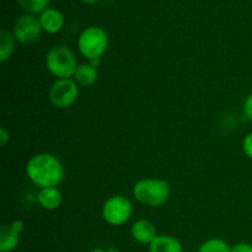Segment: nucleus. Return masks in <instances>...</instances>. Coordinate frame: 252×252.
Segmentation results:
<instances>
[{
	"mask_svg": "<svg viewBox=\"0 0 252 252\" xmlns=\"http://www.w3.org/2000/svg\"><path fill=\"white\" fill-rule=\"evenodd\" d=\"M20 6L27 12V14H42L47 9L49 0H17Z\"/></svg>",
	"mask_w": 252,
	"mask_h": 252,
	"instance_id": "16",
	"label": "nucleus"
},
{
	"mask_svg": "<svg viewBox=\"0 0 252 252\" xmlns=\"http://www.w3.org/2000/svg\"><path fill=\"white\" fill-rule=\"evenodd\" d=\"M26 175L39 189L57 187L64 179V167L61 160L48 153L36 154L27 161Z\"/></svg>",
	"mask_w": 252,
	"mask_h": 252,
	"instance_id": "1",
	"label": "nucleus"
},
{
	"mask_svg": "<svg viewBox=\"0 0 252 252\" xmlns=\"http://www.w3.org/2000/svg\"><path fill=\"white\" fill-rule=\"evenodd\" d=\"M243 108H244V113H245L246 117H248L249 120L252 122V94H250V95L245 98Z\"/></svg>",
	"mask_w": 252,
	"mask_h": 252,
	"instance_id": "18",
	"label": "nucleus"
},
{
	"mask_svg": "<svg viewBox=\"0 0 252 252\" xmlns=\"http://www.w3.org/2000/svg\"><path fill=\"white\" fill-rule=\"evenodd\" d=\"M37 202L42 208L47 211H54L62 206L63 196L57 187H46V189H39L37 193Z\"/></svg>",
	"mask_w": 252,
	"mask_h": 252,
	"instance_id": "11",
	"label": "nucleus"
},
{
	"mask_svg": "<svg viewBox=\"0 0 252 252\" xmlns=\"http://www.w3.org/2000/svg\"><path fill=\"white\" fill-rule=\"evenodd\" d=\"M107 252H118V250L115 248H110V249H107Z\"/></svg>",
	"mask_w": 252,
	"mask_h": 252,
	"instance_id": "23",
	"label": "nucleus"
},
{
	"mask_svg": "<svg viewBox=\"0 0 252 252\" xmlns=\"http://www.w3.org/2000/svg\"><path fill=\"white\" fill-rule=\"evenodd\" d=\"M73 78L74 81L80 86H91L96 83L98 78L97 68L90 63L80 64L76 68Z\"/></svg>",
	"mask_w": 252,
	"mask_h": 252,
	"instance_id": "13",
	"label": "nucleus"
},
{
	"mask_svg": "<svg viewBox=\"0 0 252 252\" xmlns=\"http://www.w3.org/2000/svg\"><path fill=\"white\" fill-rule=\"evenodd\" d=\"M49 101L57 108H68L79 97L78 84L71 79H58L49 89Z\"/></svg>",
	"mask_w": 252,
	"mask_h": 252,
	"instance_id": "6",
	"label": "nucleus"
},
{
	"mask_svg": "<svg viewBox=\"0 0 252 252\" xmlns=\"http://www.w3.org/2000/svg\"><path fill=\"white\" fill-rule=\"evenodd\" d=\"M197 252H231V246L223 239L212 238L202 243Z\"/></svg>",
	"mask_w": 252,
	"mask_h": 252,
	"instance_id": "15",
	"label": "nucleus"
},
{
	"mask_svg": "<svg viewBox=\"0 0 252 252\" xmlns=\"http://www.w3.org/2000/svg\"><path fill=\"white\" fill-rule=\"evenodd\" d=\"M84 2H86V4H95V2H97L98 0H83Z\"/></svg>",
	"mask_w": 252,
	"mask_h": 252,
	"instance_id": "21",
	"label": "nucleus"
},
{
	"mask_svg": "<svg viewBox=\"0 0 252 252\" xmlns=\"http://www.w3.org/2000/svg\"><path fill=\"white\" fill-rule=\"evenodd\" d=\"M231 252H252V245L249 243H239L231 246Z\"/></svg>",
	"mask_w": 252,
	"mask_h": 252,
	"instance_id": "19",
	"label": "nucleus"
},
{
	"mask_svg": "<svg viewBox=\"0 0 252 252\" xmlns=\"http://www.w3.org/2000/svg\"><path fill=\"white\" fill-rule=\"evenodd\" d=\"M14 33H10L7 30H1L0 32V62L5 63L15 51Z\"/></svg>",
	"mask_w": 252,
	"mask_h": 252,
	"instance_id": "14",
	"label": "nucleus"
},
{
	"mask_svg": "<svg viewBox=\"0 0 252 252\" xmlns=\"http://www.w3.org/2000/svg\"><path fill=\"white\" fill-rule=\"evenodd\" d=\"M130 234H132V238L135 243L148 246L159 235L154 223H152L148 219H139V220L135 221L130 229Z\"/></svg>",
	"mask_w": 252,
	"mask_h": 252,
	"instance_id": "9",
	"label": "nucleus"
},
{
	"mask_svg": "<svg viewBox=\"0 0 252 252\" xmlns=\"http://www.w3.org/2000/svg\"><path fill=\"white\" fill-rule=\"evenodd\" d=\"M46 68L58 79H70L78 68L75 54L64 44L52 47L46 56Z\"/></svg>",
	"mask_w": 252,
	"mask_h": 252,
	"instance_id": "3",
	"label": "nucleus"
},
{
	"mask_svg": "<svg viewBox=\"0 0 252 252\" xmlns=\"http://www.w3.org/2000/svg\"><path fill=\"white\" fill-rule=\"evenodd\" d=\"M133 206L129 199L121 194L110 197L102 206V218L108 225H125L130 219Z\"/></svg>",
	"mask_w": 252,
	"mask_h": 252,
	"instance_id": "5",
	"label": "nucleus"
},
{
	"mask_svg": "<svg viewBox=\"0 0 252 252\" xmlns=\"http://www.w3.org/2000/svg\"><path fill=\"white\" fill-rule=\"evenodd\" d=\"M243 150L244 154L252 160V132L249 133L243 140Z\"/></svg>",
	"mask_w": 252,
	"mask_h": 252,
	"instance_id": "17",
	"label": "nucleus"
},
{
	"mask_svg": "<svg viewBox=\"0 0 252 252\" xmlns=\"http://www.w3.org/2000/svg\"><path fill=\"white\" fill-rule=\"evenodd\" d=\"M39 22L43 31L47 33H58L64 26V16L59 10L54 7H47L42 14H39Z\"/></svg>",
	"mask_w": 252,
	"mask_h": 252,
	"instance_id": "10",
	"label": "nucleus"
},
{
	"mask_svg": "<svg viewBox=\"0 0 252 252\" xmlns=\"http://www.w3.org/2000/svg\"><path fill=\"white\" fill-rule=\"evenodd\" d=\"M91 252H107V250H103V249L97 248V249H94V250Z\"/></svg>",
	"mask_w": 252,
	"mask_h": 252,
	"instance_id": "22",
	"label": "nucleus"
},
{
	"mask_svg": "<svg viewBox=\"0 0 252 252\" xmlns=\"http://www.w3.org/2000/svg\"><path fill=\"white\" fill-rule=\"evenodd\" d=\"M108 34L98 26H89L78 38V49L83 57L89 59H101L108 48Z\"/></svg>",
	"mask_w": 252,
	"mask_h": 252,
	"instance_id": "4",
	"label": "nucleus"
},
{
	"mask_svg": "<svg viewBox=\"0 0 252 252\" xmlns=\"http://www.w3.org/2000/svg\"><path fill=\"white\" fill-rule=\"evenodd\" d=\"M149 252H184L181 241L172 235L160 234L149 245Z\"/></svg>",
	"mask_w": 252,
	"mask_h": 252,
	"instance_id": "12",
	"label": "nucleus"
},
{
	"mask_svg": "<svg viewBox=\"0 0 252 252\" xmlns=\"http://www.w3.org/2000/svg\"><path fill=\"white\" fill-rule=\"evenodd\" d=\"M42 26L34 15L26 14L17 19L14 26V37L21 44H31L41 37Z\"/></svg>",
	"mask_w": 252,
	"mask_h": 252,
	"instance_id": "7",
	"label": "nucleus"
},
{
	"mask_svg": "<svg viewBox=\"0 0 252 252\" xmlns=\"http://www.w3.org/2000/svg\"><path fill=\"white\" fill-rule=\"evenodd\" d=\"M24 221L14 220L0 229V252H12L19 246L20 234L24 230Z\"/></svg>",
	"mask_w": 252,
	"mask_h": 252,
	"instance_id": "8",
	"label": "nucleus"
},
{
	"mask_svg": "<svg viewBox=\"0 0 252 252\" xmlns=\"http://www.w3.org/2000/svg\"><path fill=\"white\" fill-rule=\"evenodd\" d=\"M133 196L144 206L160 207L169 201L170 186L161 179H143L133 187Z\"/></svg>",
	"mask_w": 252,
	"mask_h": 252,
	"instance_id": "2",
	"label": "nucleus"
},
{
	"mask_svg": "<svg viewBox=\"0 0 252 252\" xmlns=\"http://www.w3.org/2000/svg\"><path fill=\"white\" fill-rule=\"evenodd\" d=\"M9 140H10V133L7 132L6 128L2 127L1 129H0V144H1V147H5Z\"/></svg>",
	"mask_w": 252,
	"mask_h": 252,
	"instance_id": "20",
	"label": "nucleus"
}]
</instances>
